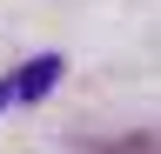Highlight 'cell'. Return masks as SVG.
<instances>
[{"label": "cell", "mask_w": 161, "mask_h": 154, "mask_svg": "<svg viewBox=\"0 0 161 154\" xmlns=\"http://www.w3.org/2000/svg\"><path fill=\"white\" fill-rule=\"evenodd\" d=\"M60 74H67L60 54H34L27 67L0 74V114H7V107H34V101H47V94L60 87Z\"/></svg>", "instance_id": "cell-1"}, {"label": "cell", "mask_w": 161, "mask_h": 154, "mask_svg": "<svg viewBox=\"0 0 161 154\" xmlns=\"http://www.w3.org/2000/svg\"><path fill=\"white\" fill-rule=\"evenodd\" d=\"M94 154H161V134L141 127V134H114V141H101Z\"/></svg>", "instance_id": "cell-2"}]
</instances>
